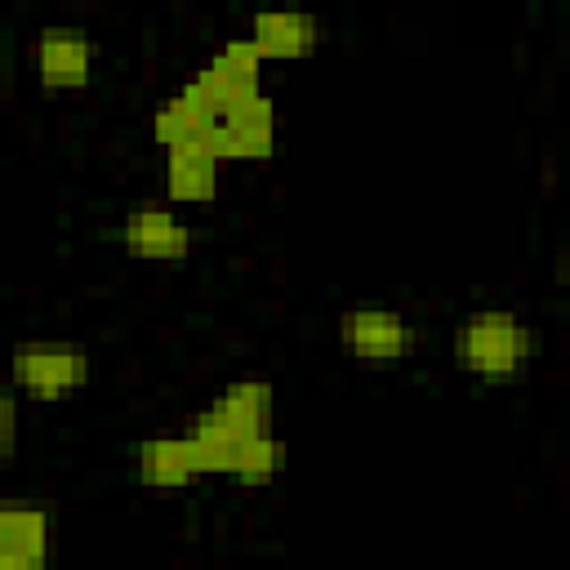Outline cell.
<instances>
[{"mask_svg":"<svg viewBox=\"0 0 570 570\" xmlns=\"http://www.w3.org/2000/svg\"><path fill=\"white\" fill-rule=\"evenodd\" d=\"M94 40L80 27H45L36 36V76L49 89H76L89 80Z\"/></svg>","mask_w":570,"mask_h":570,"instance_id":"cell-6","label":"cell"},{"mask_svg":"<svg viewBox=\"0 0 570 570\" xmlns=\"http://www.w3.org/2000/svg\"><path fill=\"white\" fill-rule=\"evenodd\" d=\"M13 441H18V401L9 387H0V459L13 450Z\"/></svg>","mask_w":570,"mask_h":570,"instance_id":"cell-15","label":"cell"},{"mask_svg":"<svg viewBox=\"0 0 570 570\" xmlns=\"http://www.w3.org/2000/svg\"><path fill=\"white\" fill-rule=\"evenodd\" d=\"M49 561H31V557H0V570H45Z\"/></svg>","mask_w":570,"mask_h":570,"instance_id":"cell-16","label":"cell"},{"mask_svg":"<svg viewBox=\"0 0 570 570\" xmlns=\"http://www.w3.org/2000/svg\"><path fill=\"white\" fill-rule=\"evenodd\" d=\"M218 138H223V160H263V156H272V142H276L272 98L254 94V98L236 102L218 120Z\"/></svg>","mask_w":570,"mask_h":570,"instance_id":"cell-7","label":"cell"},{"mask_svg":"<svg viewBox=\"0 0 570 570\" xmlns=\"http://www.w3.org/2000/svg\"><path fill=\"white\" fill-rule=\"evenodd\" d=\"M0 557L49 561V512L4 503L0 508Z\"/></svg>","mask_w":570,"mask_h":570,"instance_id":"cell-13","label":"cell"},{"mask_svg":"<svg viewBox=\"0 0 570 570\" xmlns=\"http://www.w3.org/2000/svg\"><path fill=\"white\" fill-rule=\"evenodd\" d=\"M338 343L361 361H401L414 347V325L396 307L365 303L338 316Z\"/></svg>","mask_w":570,"mask_h":570,"instance_id":"cell-3","label":"cell"},{"mask_svg":"<svg viewBox=\"0 0 570 570\" xmlns=\"http://www.w3.org/2000/svg\"><path fill=\"white\" fill-rule=\"evenodd\" d=\"M134 476L147 485L178 490V485H191L200 476V468H196L191 445L183 436H151V441L134 445Z\"/></svg>","mask_w":570,"mask_h":570,"instance_id":"cell-10","label":"cell"},{"mask_svg":"<svg viewBox=\"0 0 570 570\" xmlns=\"http://www.w3.org/2000/svg\"><path fill=\"white\" fill-rule=\"evenodd\" d=\"M183 441L191 445V459H196V468H200V476L205 472H232V463H236V450H240V441H249L245 432H236L214 405H205V410H196L191 419H187V432H183Z\"/></svg>","mask_w":570,"mask_h":570,"instance_id":"cell-9","label":"cell"},{"mask_svg":"<svg viewBox=\"0 0 570 570\" xmlns=\"http://www.w3.org/2000/svg\"><path fill=\"white\" fill-rule=\"evenodd\" d=\"M165 191L169 200L187 205V200H209L218 191V160L196 151V147H178L165 151Z\"/></svg>","mask_w":570,"mask_h":570,"instance_id":"cell-12","label":"cell"},{"mask_svg":"<svg viewBox=\"0 0 570 570\" xmlns=\"http://www.w3.org/2000/svg\"><path fill=\"white\" fill-rule=\"evenodd\" d=\"M214 410L245 436L272 432V383L267 379H236L223 387V396L214 401Z\"/></svg>","mask_w":570,"mask_h":570,"instance_id":"cell-11","label":"cell"},{"mask_svg":"<svg viewBox=\"0 0 570 570\" xmlns=\"http://www.w3.org/2000/svg\"><path fill=\"white\" fill-rule=\"evenodd\" d=\"M281 459H285L281 441H276L272 432H258V436L240 441L236 463H232V472H227V476H236L240 485H263V481H272V476L281 472Z\"/></svg>","mask_w":570,"mask_h":570,"instance_id":"cell-14","label":"cell"},{"mask_svg":"<svg viewBox=\"0 0 570 570\" xmlns=\"http://www.w3.org/2000/svg\"><path fill=\"white\" fill-rule=\"evenodd\" d=\"M530 352H534V338H530L525 321L517 312H503V307H481V312L463 316V325L454 334L459 365L476 379H490V383L521 374Z\"/></svg>","mask_w":570,"mask_h":570,"instance_id":"cell-1","label":"cell"},{"mask_svg":"<svg viewBox=\"0 0 570 570\" xmlns=\"http://www.w3.org/2000/svg\"><path fill=\"white\" fill-rule=\"evenodd\" d=\"M9 374L36 401H58L89 383V352L62 338H27L9 356Z\"/></svg>","mask_w":570,"mask_h":570,"instance_id":"cell-2","label":"cell"},{"mask_svg":"<svg viewBox=\"0 0 570 570\" xmlns=\"http://www.w3.org/2000/svg\"><path fill=\"white\" fill-rule=\"evenodd\" d=\"M120 240L134 258H151V263H174L187 258L191 249V227L160 200H142L129 205L125 223H120Z\"/></svg>","mask_w":570,"mask_h":570,"instance_id":"cell-5","label":"cell"},{"mask_svg":"<svg viewBox=\"0 0 570 570\" xmlns=\"http://www.w3.org/2000/svg\"><path fill=\"white\" fill-rule=\"evenodd\" d=\"M258 58H298L321 40V22L303 9H263L249 18V36H245Z\"/></svg>","mask_w":570,"mask_h":570,"instance_id":"cell-8","label":"cell"},{"mask_svg":"<svg viewBox=\"0 0 570 570\" xmlns=\"http://www.w3.org/2000/svg\"><path fill=\"white\" fill-rule=\"evenodd\" d=\"M258 67H263L258 49H254L245 36H232V40H223V49H218L214 58L200 62V71L191 76V85L227 116L236 102L263 94V89H258Z\"/></svg>","mask_w":570,"mask_h":570,"instance_id":"cell-4","label":"cell"}]
</instances>
